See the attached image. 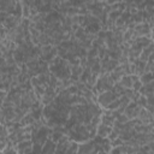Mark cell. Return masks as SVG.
I'll return each instance as SVG.
<instances>
[{
  "label": "cell",
  "instance_id": "obj_1",
  "mask_svg": "<svg viewBox=\"0 0 154 154\" xmlns=\"http://www.w3.org/2000/svg\"><path fill=\"white\" fill-rule=\"evenodd\" d=\"M119 97H120V95L113 93L112 90H108V91H105V93H102L97 96V103L105 109L109 103H112L113 101H116Z\"/></svg>",
  "mask_w": 154,
  "mask_h": 154
},
{
  "label": "cell",
  "instance_id": "obj_2",
  "mask_svg": "<svg viewBox=\"0 0 154 154\" xmlns=\"http://www.w3.org/2000/svg\"><path fill=\"white\" fill-rule=\"evenodd\" d=\"M142 108H143V107H141L137 102L131 101V102L128 105V107H126V109H125L124 114L128 117V119H129V120H131V119H135V118H137V117H138V114H140V112H141V109H142Z\"/></svg>",
  "mask_w": 154,
  "mask_h": 154
},
{
  "label": "cell",
  "instance_id": "obj_3",
  "mask_svg": "<svg viewBox=\"0 0 154 154\" xmlns=\"http://www.w3.org/2000/svg\"><path fill=\"white\" fill-rule=\"evenodd\" d=\"M137 118H138L143 124H152V123L154 122L152 113H150L149 111H147L146 108H142V109H141V112H140V114H138Z\"/></svg>",
  "mask_w": 154,
  "mask_h": 154
},
{
  "label": "cell",
  "instance_id": "obj_4",
  "mask_svg": "<svg viewBox=\"0 0 154 154\" xmlns=\"http://www.w3.org/2000/svg\"><path fill=\"white\" fill-rule=\"evenodd\" d=\"M113 128L112 126H108V125H105L102 123L99 124L97 126V136L101 137V138H107L109 136V134L112 132Z\"/></svg>",
  "mask_w": 154,
  "mask_h": 154
},
{
  "label": "cell",
  "instance_id": "obj_5",
  "mask_svg": "<svg viewBox=\"0 0 154 154\" xmlns=\"http://www.w3.org/2000/svg\"><path fill=\"white\" fill-rule=\"evenodd\" d=\"M152 53H154V42H152L148 47H146L143 51H142V53H141V55H140V60L141 61H143V63H147V60H148V58H149V55L152 54Z\"/></svg>",
  "mask_w": 154,
  "mask_h": 154
},
{
  "label": "cell",
  "instance_id": "obj_6",
  "mask_svg": "<svg viewBox=\"0 0 154 154\" xmlns=\"http://www.w3.org/2000/svg\"><path fill=\"white\" fill-rule=\"evenodd\" d=\"M119 84L123 87V88H132V81H131V77H130V75H125L122 79H120V82H119Z\"/></svg>",
  "mask_w": 154,
  "mask_h": 154
},
{
  "label": "cell",
  "instance_id": "obj_7",
  "mask_svg": "<svg viewBox=\"0 0 154 154\" xmlns=\"http://www.w3.org/2000/svg\"><path fill=\"white\" fill-rule=\"evenodd\" d=\"M90 76H91V69L90 67H85L84 70H83V73H82V76H81V78H79V82L81 83H87L88 82V79L90 78Z\"/></svg>",
  "mask_w": 154,
  "mask_h": 154
},
{
  "label": "cell",
  "instance_id": "obj_8",
  "mask_svg": "<svg viewBox=\"0 0 154 154\" xmlns=\"http://www.w3.org/2000/svg\"><path fill=\"white\" fill-rule=\"evenodd\" d=\"M137 103L141 106V107H146L147 105H148V100H147V97L144 96V95H141L140 96V99H138V101H137Z\"/></svg>",
  "mask_w": 154,
  "mask_h": 154
},
{
  "label": "cell",
  "instance_id": "obj_9",
  "mask_svg": "<svg viewBox=\"0 0 154 154\" xmlns=\"http://www.w3.org/2000/svg\"><path fill=\"white\" fill-rule=\"evenodd\" d=\"M142 85H143V83H142L141 81H137V82H135V83L132 84V89H134L135 91H140L141 88H142Z\"/></svg>",
  "mask_w": 154,
  "mask_h": 154
},
{
  "label": "cell",
  "instance_id": "obj_10",
  "mask_svg": "<svg viewBox=\"0 0 154 154\" xmlns=\"http://www.w3.org/2000/svg\"><path fill=\"white\" fill-rule=\"evenodd\" d=\"M111 144H112V147H119V146H123L124 144V141L122 140V138H117V140H114V141H112L111 142Z\"/></svg>",
  "mask_w": 154,
  "mask_h": 154
},
{
  "label": "cell",
  "instance_id": "obj_11",
  "mask_svg": "<svg viewBox=\"0 0 154 154\" xmlns=\"http://www.w3.org/2000/svg\"><path fill=\"white\" fill-rule=\"evenodd\" d=\"M109 154H123V153H122V146H119V147H113Z\"/></svg>",
  "mask_w": 154,
  "mask_h": 154
},
{
  "label": "cell",
  "instance_id": "obj_12",
  "mask_svg": "<svg viewBox=\"0 0 154 154\" xmlns=\"http://www.w3.org/2000/svg\"><path fill=\"white\" fill-rule=\"evenodd\" d=\"M150 72H154V63L150 65Z\"/></svg>",
  "mask_w": 154,
  "mask_h": 154
}]
</instances>
